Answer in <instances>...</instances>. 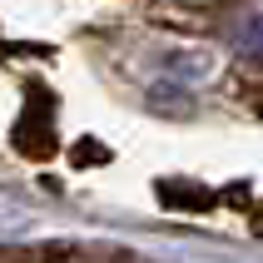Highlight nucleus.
I'll use <instances>...</instances> for the list:
<instances>
[{"instance_id": "f257e3e1", "label": "nucleus", "mask_w": 263, "mask_h": 263, "mask_svg": "<svg viewBox=\"0 0 263 263\" xmlns=\"http://www.w3.org/2000/svg\"><path fill=\"white\" fill-rule=\"evenodd\" d=\"M0 263H144L115 249H85V243H10L0 249Z\"/></svg>"}]
</instances>
